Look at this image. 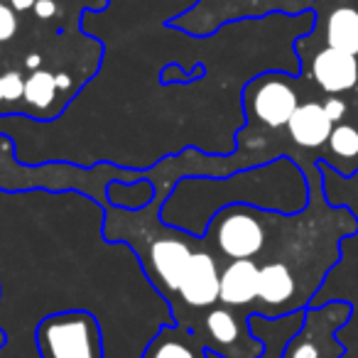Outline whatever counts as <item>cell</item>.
I'll return each mask as SVG.
<instances>
[{"instance_id":"1","label":"cell","mask_w":358,"mask_h":358,"mask_svg":"<svg viewBox=\"0 0 358 358\" xmlns=\"http://www.w3.org/2000/svg\"><path fill=\"white\" fill-rule=\"evenodd\" d=\"M103 224L106 206L84 192L0 189V358H42L37 327L52 314H94L106 358H143L174 322L135 250Z\"/></svg>"},{"instance_id":"2","label":"cell","mask_w":358,"mask_h":358,"mask_svg":"<svg viewBox=\"0 0 358 358\" xmlns=\"http://www.w3.org/2000/svg\"><path fill=\"white\" fill-rule=\"evenodd\" d=\"M234 204L299 214L309 206L307 172L299 162L282 155L224 177H182L164 196L159 216L172 229L201 238L214 214Z\"/></svg>"},{"instance_id":"3","label":"cell","mask_w":358,"mask_h":358,"mask_svg":"<svg viewBox=\"0 0 358 358\" xmlns=\"http://www.w3.org/2000/svg\"><path fill=\"white\" fill-rule=\"evenodd\" d=\"M162 201L164 194H155V199L138 211L106 204L103 234L106 238L123 241L135 250L152 287L172 307L201 238L164 224L159 216Z\"/></svg>"},{"instance_id":"4","label":"cell","mask_w":358,"mask_h":358,"mask_svg":"<svg viewBox=\"0 0 358 358\" xmlns=\"http://www.w3.org/2000/svg\"><path fill=\"white\" fill-rule=\"evenodd\" d=\"M275 216L278 211H265L248 204L226 206L219 214H214L201 241L206 248L214 250L221 263L260 260L270 248Z\"/></svg>"},{"instance_id":"5","label":"cell","mask_w":358,"mask_h":358,"mask_svg":"<svg viewBox=\"0 0 358 358\" xmlns=\"http://www.w3.org/2000/svg\"><path fill=\"white\" fill-rule=\"evenodd\" d=\"M37 348L42 358H106L103 331L94 314H52L37 327Z\"/></svg>"},{"instance_id":"6","label":"cell","mask_w":358,"mask_h":358,"mask_svg":"<svg viewBox=\"0 0 358 358\" xmlns=\"http://www.w3.org/2000/svg\"><path fill=\"white\" fill-rule=\"evenodd\" d=\"M243 113L248 128L280 130L287 128L289 118L297 110L299 91L294 81L282 71H260L243 86Z\"/></svg>"},{"instance_id":"7","label":"cell","mask_w":358,"mask_h":358,"mask_svg":"<svg viewBox=\"0 0 358 358\" xmlns=\"http://www.w3.org/2000/svg\"><path fill=\"white\" fill-rule=\"evenodd\" d=\"M219 289H221V260L211 248H206L204 241H199L194 250V258L189 263L182 287L174 299L172 317L179 327H187L194 331L196 322L206 309L219 304Z\"/></svg>"},{"instance_id":"8","label":"cell","mask_w":358,"mask_h":358,"mask_svg":"<svg viewBox=\"0 0 358 358\" xmlns=\"http://www.w3.org/2000/svg\"><path fill=\"white\" fill-rule=\"evenodd\" d=\"M194 334L204 341L206 351L221 358H260L265 351L263 341L250 334L248 314L221 302L201 314Z\"/></svg>"},{"instance_id":"9","label":"cell","mask_w":358,"mask_h":358,"mask_svg":"<svg viewBox=\"0 0 358 358\" xmlns=\"http://www.w3.org/2000/svg\"><path fill=\"white\" fill-rule=\"evenodd\" d=\"M351 317L348 302H327L322 307H307L304 324L287 341L280 358H338L343 353L336 331Z\"/></svg>"},{"instance_id":"10","label":"cell","mask_w":358,"mask_h":358,"mask_svg":"<svg viewBox=\"0 0 358 358\" xmlns=\"http://www.w3.org/2000/svg\"><path fill=\"white\" fill-rule=\"evenodd\" d=\"M309 74H312L314 84L329 96H341L356 89L358 84V57L348 55V52L334 50H319L314 55L312 64H309Z\"/></svg>"},{"instance_id":"11","label":"cell","mask_w":358,"mask_h":358,"mask_svg":"<svg viewBox=\"0 0 358 358\" xmlns=\"http://www.w3.org/2000/svg\"><path fill=\"white\" fill-rule=\"evenodd\" d=\"M258 260H229L221 263V289L219 302L226 307L241 309L250 317L258 299Z\"/></svg>"},{"instance_id":"12","label":"cell","mask_w":358,"mask_h":358,"mask_svg":"<svg viewBox=\"0 0 358 358\" xmlns=\"http://www.w3.org/2000/svg\"><path fill=\"white\" fill-rule=\"evenodd\" d=\"M334 120L327 115L324 103L319 101H304L297 106L287 123V138L299 150H324L331 138Z\"/></svg>"},{"instance_id":"13","label":"cell","mask_w":358,"mask_h":358,"mask_svg":"<svg viewBox=\"0 0 358 358\" xmlns=\"http://www.w3.org/2000/svg\"><path fill=\"white\" fill-rule=\"evenodd\" d=\"M206 346L192 329L169 322L150 338L143 358H206Z\"/></svg>"},{"instance_id":"14","label":"cell","mask_w":358,"mask_h":358,"mask_svg":"<svg viewBox=\"0 0 358 358\" xmlns=\"http://www.w3.org/2000/svg\"><path fill=\"white\" fill-rule=\"evenodd\" d=\"M59 84H57V74L47 69H35L25 79V94H22V108L20 115H30L37 120H52L62 113L57 108V99H59Z\"/></svg>"},{"instance_id":"15","label":"cell","mask_w":358,"mask_h":358,"mask_svg":"<svg viewBox=\"0 0 358 358\" xmlns=\"http://www.w3.org/2000/svg\"><path fill=\"white\" fill-rule=\"evenodd\" d=\"M322 162L334 167L343 177H351L358 169V128L351 123H336L331 130V138L327 143V152L322 155Z\"/></svg>"},{"instance_id":"16","label":"cell","mask_w":358,"mask_h":358,"mask_svg":"<svg viewBox=\"0 0 358 358\" xmlns=\"http://www.w3.org/2000/svg\"><path fill=\"white\" fill-rule=\"evenodd\" d=\"M155 194H157L155 182L145 172L143 177L133 179V182H120V179L108 182V187H106V204L118 206V209L138 211L145 209L155 199Z\"/></svg>"},{"instance_id":"17","label":"cell","mask_w":358,"mask_h":358,"mask_svg":"<svg viewBox=\"0 0 358 358\" xmlns=\"http://www.w3.org/2000/svg\"><path fill=\"white\" fill-rule=\"evenodd\" d=\"M327 45L358 57V10L336 8L327 20Z\"/></svg>"},{"instance_id":"18","label":"cell","mask_w":358,"mask_h":358,"mask_svg":"<svg viewBox=\"0 0 358 358\" xmlns=\"http://www.w3.org/2000/svg\"><path fill=\"white\" fill-rule=\"evenodd\" d=\"M17 32V13L0 0V45H6Z\"/></svg>"},{"instance_id":"19","label":"cell","mask_w":358,"mask_h":358,"mask_svg":"<svg viewBox=\"0 0 358 358\" xmlns=\"http://www.w3.org/2000/svg\"><path fill=\"white\" fill-rule=\"evenodd\" d=\"M324 110H327V115L334 123H343V118H346V113H348V103L341 96H329V99L324 101Z\"/></svg>"},{"instance_id":"20","label":"cell","mask_w":358,"mask_h":358,"mask_svg":"<svg viewBox=\"0 0 358 358\" xmlns=\"http://www.w3.org/2000/svg\"><path fill=\"white\" fill-rule=\"evenodd\" d=\"M32 10H35V15L40 17V20H52V17L57 15V10H59V8H57L55 0H37Z\"/></svg>"},{"instance_id":"21","label":"cell","mask_w":358,"mask_h":358,"mask_svg":"<svg viewBox=\"0 0 358 358\" xmlns=\"http://www.w3.org/2000/svg\"><path fill=\"white\" fill-rule=\"evenodd\" d=\"M37 0H10V8L15 13H25V10H32L35 8Z\"/></svg>"},{"instance_id":"22","label":"cell","mask_w":358,"mask_h":358,"mask_svg":"<svg viewBox=\"0 0 358 358\" xmlns=\"http://www.w3.org/2000/svg\"><path fill=\"white\" fill-rule=\"evenodd\" d=\"M25 66H27L30 71L40 69V66H42V57H40V55H30V57L25 59Z\"/></svg>"},{"instance_id":"23","label":"cell","mask_w":358,"mask_h":358,"mask_svg":"<svg viewBox=\"0 0 358 358\" xmlns=\"http://www.w3.org/2000/svg\"><path fill=\"white\" fill-rule=\"evenodd\" d=\"M3 343H6V334L0 331V348H3Z\"/></svg>"}]
</instances>
